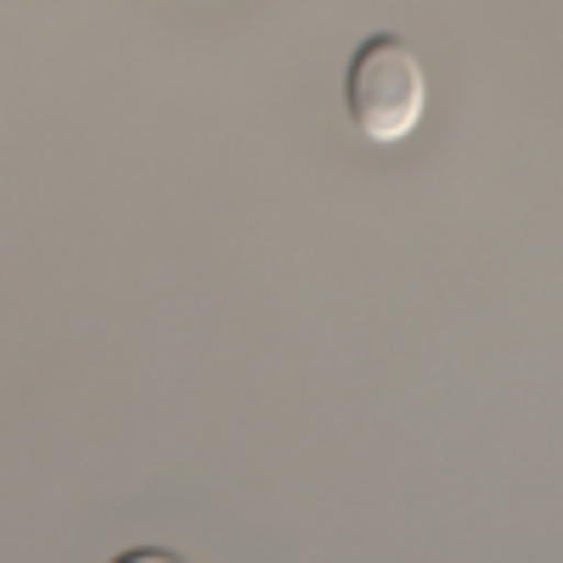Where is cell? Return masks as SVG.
Listing matches in <instances>:
<instances>
[{"instance_id":"6da1fadb","label":"cell","mask_w":563,"mask_h":563,"mask_svg":"<svg viewBox=\"0 0 563 563\" xmlns=\"http://www.w3.org/2000/svg\"><path fill=\"white\" fill-rule=\"evenodd\" d=\"M429 108V79H422V57L406 34H366L355 40V52L344 63V119L355 124V135L378 141H406L422 124Z\"/></svg>"},{"instance_id":"7a4b0ae2","label":"cell","mask_w":563,"mask_h":563,"mask_svg":"<svg viewBox=\"0 0 563 563\" xmlns=\"http://www.w3.org/2000/svg\"><path fill=\"white\" fill-rule=\"evenodd\" d=\"M108 563H192V558L175 552V547H124V552H113Z\"/></svg>"}]
</instances>
